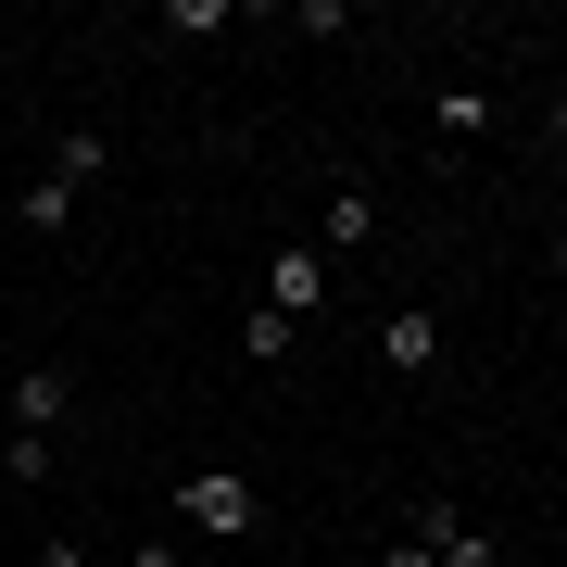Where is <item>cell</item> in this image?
<instances>
[{"instance_id":"cell-2","label":"cell","mask_w":567,"mask_h":567,"mask_svg":"<svg viewBox=\"0 0 567 567\" xmlns=\"http://www.w3.org/2000/svg\"><path fill=\"white\" fill-rule=\"evenodd\" d=\"M265 303H278L290 328H316V316H328V252H316V240H290L278 265H265Z\"/></svg>"},{"instance_id":"cell-5","label":"cell","mask_w":567,"mask_h":567,"mask_svg":"<svg viewBox=\"0 0 567 567\" xmlns=\"http://www.w3.org/2000/svg\"><path fill=\"white\" fill-rule=\"evenodd\" d=\"M365 240H379V189L341 177V189H328V215H316V252H365Z\"/></svg>"},{"instance_id":"cell-6","label":"cell","mask_w":567,"mask_h":567,"mask_svg":"<svg viewBox=\"0 0 567 567\" xmlns=\"http://www.w3.org/2000/svg\"><path fill=\"white\" fill-rule=\"evenodd\" d=\"M76 203H89V189H63V177H51V164H39V177H25V189H13V215H25V227H39V240H63V227H76Z\"/></svg>"},{"instance_id":"cell-8","label":"cell","mask_w":567,"mask_h":567,"mask_svg":"<svg viewBox=\"0 0 567 567\" xmlns=\"http://www.w3.org/2000/svg\"><path fill=\"white\" fill-rule=\"evenodd\" d=\"M290 353H303V328H290L278 303H252L240 316V365H290Z\"/></svg>"},{"instance_id":"cell-7","label":"cell","mask_w":567,"mask_h":567,"mask_svg":"<svg viewBox=\"0 0 567 567\" xmlns=\"http://www.w3.org/2000/svg\"><path fill=\"white\" fill-rule=\"evenodd\" d=\"M429 126H442V140H492V89H429Z\"/></svg>"},{"instance_id":"cell-12","label":"cell","mask_w":567,"mask_h":567,"mask_svg":"<svg viewBox=\"0 0 567 567\" xmlns=\"http://www.w3.org/2000/svg\"><path fill=\"white\" fill-rule=\"evenodd\" d=\"M39 567H89V543H39Z\"/></svg>"},{"instance_id":"cell-11","label":"cell","mask_w":567,"mask_h":567,"mask_svg":"<svg viewBox=\"0 0 567 567\" xmlns=\"http://www.w3.org/2000/svg\"><path fill=\"white\" fill-rule=\"evenodd\" d=\"M543 140H555V152H567V89H555V102H543Z\"/></svg>"},{"instance_id":"cell-4","label":"cell","mask_w":567,"mask_h":567,"mask_svg":"<svg viewBox=\"0 0 567 567\" xmlns=\"http://www.w3.org/2000/svg\"><path fill=\"white\" fill-rule=\"evenodd\" d=\"M0 391H13V429H25V442H51L63 404H76V379H63V365H13Z\"/></svg>"},{"instance_id":"cell-9","label":"cell","mask_w":567,"mask_h":567,"mask_svg":"<svg viewBox=\"0 0 567 567\" xmlns=\"http://www.w3.org/2000/svg\"><path fill=\"white\" fill-rule=\"evenodd\" d=\"M416 517H429V543H442V567H492V543H480L454 505H416Z\"/></svg>"},{"instance_id":"cell-10","label":"cell","mask_w":567,"mask_h":567,"mask_svg":"<svg viewBox=\"0 0 567 567\" xmlns=\"http://www.w3.org/2000/svg\"><path fill=\"white\" fill-rule=\"evenodd\" d=\"M379 567H442V543H429V517H416V529H404V543H391Z\"/></svg>"},{"instance_id":"cell-13","label":"cell","mask_w":567,"mask_h":567,"mask_svg":"<svg viewBox=\"0 0 567 567\" xmlns=\"http://www.w3.org/2000/svg\"><path fill=\"white\" fill-rule=\"evenodd\" d=\"M555 265H567V240H555Z\"/></svg>"},{"instance_id":"cell-3","label":"cell","mask_w":567,"mask_h":567,"mask_svg":"<svg viewBox=\"0 0 567 567\" xmlns=\"http://www.w3.org/2000/svg\"><path fill=\"white\" fill-rule=\"evenodd\" d=\"M365 353H379L391 379H429V365H442V316H429V303H391V316H379V341H365Z\"/></svg>"},{"instance_id":"cell-1","label":"cell","mask_w":567,"mask_h":567,"mask_svg":"<svg viewBox=\"0 0 567 567\" xmlns=\"http://www.w3.org/2000/svg\"><path fill=\"white\" fill-rule=\"evenodd\" d=\"M177 529H203V543H252V529H265V492L240 480V466H189V480H177Z\"/></svg>"}]
</instances>
